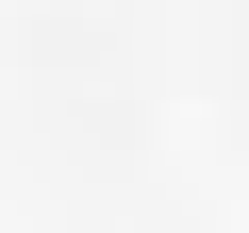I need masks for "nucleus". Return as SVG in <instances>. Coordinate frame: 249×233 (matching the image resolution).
Here are the masks:
<instances>
[]
</instances>
